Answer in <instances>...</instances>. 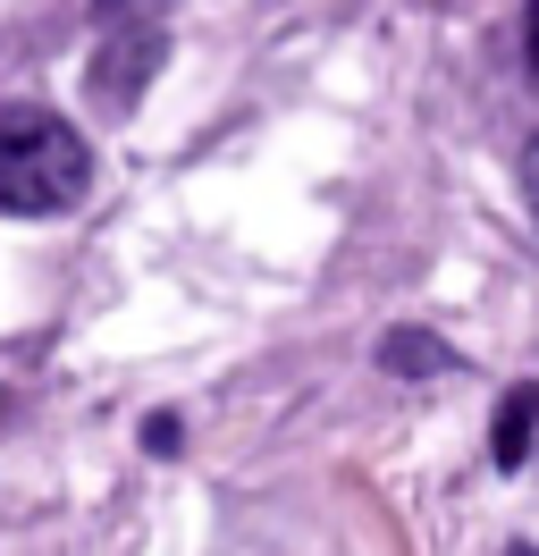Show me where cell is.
Here are the masks:
<instances>
[{
    "mask_svg": "<svg viewBox=\"0 0 539 556\" xmlns=\"http://www.w3.org/2000/svg\"><path fill=\"white\" fill-rule=\"evenodd\" d=\"M177 439H186V421H177V414H152V421H143V447H152V455H177Z\"/></svg>",
    "mask_w": 539,
    "mask_h": 556,
    "instance_id": "obj_4",
    "label": "cell"
},
{
    "mask_svg": "<svg viewBox=\"0 0 539 556\" xmlns=\"http://www.w3.org/2000/svg\"><path fill=\"white\" fill-rule=\"evenodd\" d=\"M93 186V143L42 102H0V211L51 219L76 211Z\"/></svg>",
    "mask_w": 539,
    "mask_h": 556,
    "instance_id": "obj_1",
    "label": "cell"
},
{
    "mask_svg": "<svg viewBox=\"0 0 539 556\" xmlns=\"http://www.w3.org/2000/svg\"><path fill=\"white\" fill-rule=\"evenodd\" d=\"M523 60H531V68H539V0H531V9H523Z\"/></svg>",
    "mask_w": 539,
    "mask_h": 556,
    "instance_id": "obj_7",
    "label": "cell"
},
{
    "mask_svg": "<svg viewBox=\"0 0 539 556\" xmlns=\"http://www.w3.org/2000/svg\"><path fill=\"white\" fill-rule=\"evenodd\" d=\"M531 439H539V380H514L498 396V421H489V455H498V472H523V464H531Z\"/></svg>",
    "mask_w": 539,
    "mask_h": 556,
    "instance_id": "obj_2",
    "label": "cell"
},
{
    "mask_svg": "<svg viewBox=\"0 0 539 556\" xmlns=\"http://www.w3.org/2000/svg\"><path fill=\"white\" fill-rule=\"evenodd\" d=\"M379 371H388V380H447V371H455V346H447L438 329H422V320H404V329L379 338Z\"/></svg>",
    "mask_w": 539,
    "mask_h": 556,
    "instance_id": "obj_3",
    "label": "cell"
},
{
    "mask_svg": "<svg viewBox=\"0 0 539 556\" xmlns=\"http://www.w3.org/2000/svg\"><path fill=\"white\" fill-rule=\"evenodd\" d=\"M523 203H531V219H539V136L523 143Z\"/></svg>",
    "mask_w": 539,
    "mask_h": 556,
    "instance_id": "obj_6",
    "label": "cell"
},
{
    "mask_svg": "<svg viewBox=\"0 0 539 556\" xmlns=\"http://www.w3.org/2000/svg\"><path fill=\"white\" fill-rule=\"evenodd\" d=\"M505 556H539V548H531V540H514V548H505Z\"/></svg>",
    "mask_w": 539,
    "mask_h": 556,
    "instance_id": "obj_8",
    "label": "cell"
},
{
    "mask_svg": "<svg viewBox=\"0 0 539 556\" xmlns=\"http://www.w3.org/2000/svg\"><path fill=\"white\" fill-rule=\"evenodd\" d=\"M152 9H168V0H93L101 26H127V17H152Z\"/></svg>",
    "mask_w": 539,
    "mask_h": 556,
    "instance_id": "obj_5",
    "label": "cell"
}]
</instances>
